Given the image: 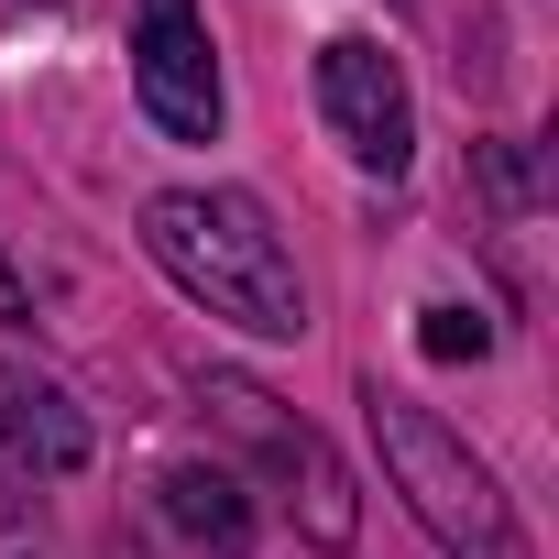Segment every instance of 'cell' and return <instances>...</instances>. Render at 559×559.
I'll return each instance as SVG.
<instances>
[{"label": "cell", "instance_id": "2", "mask_svg": "<svg viewBox=\"0 0 559 559\" xmlns=\"http://www.w3.org/2000/svg\"><path fill=\"white\" fill-rule=\"evenodd\" d=\"M373 406V439H384V472H395V493L417 504V526L450 548V559H526V526H515V504H504V483L417 406V395H362Z\"/></svg>", "mask_w": 559, "mask_h": 559}, {"label": "cell", "instance_id": "11", "mask_svg": "<svg viewBox=\"0 0 559 559\" xmlns=\"http://www.w3.org/2000/svg\"><path fill=\"white\" fill-rule=\"evenodd\" d=\"M395 12H406V0H395Z\"/></svg>", "mask_w": 559, "mask_h": 559}, {"label": "cell", "instance_id": "1", "mask_svg": "<svg viewBox=\"0 0 559 559\" xmlns=\"http://www.w3.org/2000/svg\"><path fill=\"white\" fill-rule=\"evenodd\" d=\"M143 252L176 274V297H198L209 319H230V330H252V341H297V330H308L297 252L274 241V219H263L241 187L143 198Z\"/></svg>", "mask_w": 559, "mask_h": 559}, {"label": "cell", "instance_id": "10", "mask_svg": "<svg viewBox=\"0 0 559 559\" xmlns=\"http://www.w3.org/2000/svg\"><path fill=\"white\" fill-rule=\"evenodd\" d=\"M23 319H34V297H23V274L0 263V330H23Z\"/></svg>", "mask_w": 559, "mask_h": 559}, {"label": "cell", "instance_id": "5", "mask_svg": "<svg viewBox=\"0 0 559 559\" xmlns=\"http://www.w3.org/2000/svg\"><path fill=\"white\" fill-rule=\"evenodd\" d=\"M209 406H219V417H230L241 439H263L274 461H286V472L308 483L297 504H308V537H319V548H352V537H362V504H352V472L330 461V439H319V428H297L286 406H274L263 384H241V373H209Z\"/></svg>", "mask_w": 559, "mask_h": 559}, {"label": "cell", "instance_id": "3", "mask_svg": "<svg viewBox=\"0 0 559 559\" xmlns=\"http://www.w3.org/2000/svg\"><path fill=\"white\" fill-rule=\"evenodd\" d=\"M319 110H330V132H341L352 165H373V176H406L417 165V99H406V78H395L384 45L330 34L319 45Z\"/></svg>", "mask_w": 559, "mask_h": 559}, {"label": "cell", "instance_id": "4", "mask_svg": "<svg viewBox=\"0 0 559 559\" xmlns=\"http://www.w3.org/2000/svg\"><path fill=\"white\" fill-rule=\"evenodd\" d=\"M132 88H143V121H154V132H176V143H209V132H219V56H209L198 0H143Z\"/></svg>", "mask_w": 559, "mask_h": 559}, {"label": "cell", "instance_id": "7", "mask_svg": "<svg viewBox=\"0 0 559 559\" xmlns=\"http://www.w3.org/2000/svg\"><path fill=\"white\" fill-rule=\"evenodd\" d=\"M165 515L209 548V559H241L252 548V504H241V483L219 472V461H187V472H165Z\"/></svg>", "mask_w": 559, "mask_h": 559}, {"label": "cell", "instance_id": "6", "mask_svg": "<svg viewBox=\"0 0 559 559\" xmlns=\"http://www.w3.org/2000/svg\"><path fill=\"white\" fill-rule=\"evenodd\" d=\"M0 461H12V472H34V483L88 472V417L67 406V384H45V373H12V362H0Z\"/></svg>", "mask_w": 559, "mask_h": 559}, {"label": "cell", "instance_id": "9", "mask_svg": "<svg viewBox=\"0 0 559 559\" xmlns=\"http://www.w3.org/2000/svg\"><path fill=\"white\" fill-rule=\"evenodd\" d=\"M417 352H428V362H483V352H493V330H483L472 308H428V330H417Z\"/></svg>", "mask_w": 559, "mask_h": 559}, {"label": "cell", "instance_id": "8", "mask_svg": "<svg viewBox=\"0 0 559 559\" xmlns=\"http://www.w3.org/2000/svg\"><path fill=\"white\" fill-rule=\"evenodd\" d=\"M472 165H483L493 209H537V154L526 143H472Z\"/></svg>", "mask_w": 559, "mask_h": 559}]
</instances>
